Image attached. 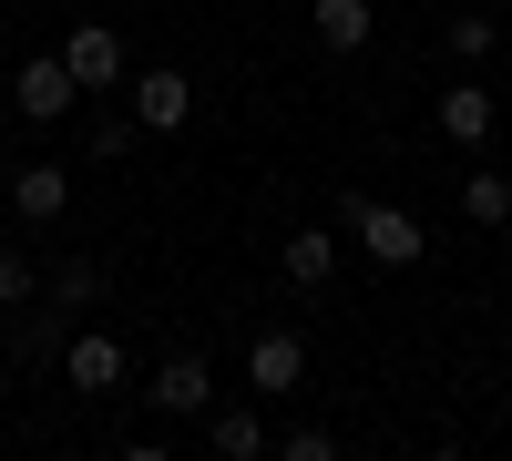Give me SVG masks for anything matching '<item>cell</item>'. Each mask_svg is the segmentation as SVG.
<instances>
[{"mask_svg":"<svg viewBox=\"0 0 512 461\" xmlns=\"http://www.w3.org/2000/svg\"><path fill=\"white\" fill-rule=\"evenodd\" d=\"M31 298H41V267L21 246H0V308H31Z\"/></svg>","mask_w":512,"mask_h":461,"instance_id":"d6986e66","label":"cell"},{"mask_svg":"<svg viewBox=\"0 0 512 461\" xmlns=\"http://www.w3.org/2000/svg\"><path fill=\"white\" fill-rule=\"evenodd\" d=\"M123 461H175V451H164V441H134V451H123Z\"/></svg>","mask_w":512,"mask_h":461,"instance_id":"ffe728a7","label":"cell"},{"mask_svg":"<svg viewBox=\"0 0 512 461\" xmlns=\"http://www.w3.org/2000/svg\"><path fill=\"white\" fill-rule=\"evenodd\" d=\"M123 103H134L144 134H185V113H195V93H185V72H175V62L134 72V82H123Z\"/></svg>","mask_w":512,"mask_h":461,"instance_id":"277c9868","label":"cell"},{"mask_svg":"<svg viewBox=\"0 0 512 461\" xmlns=\"http://www.w3.org/2000/svg\"><path fill=\"white\" fill-rule=\"evenodd\" d=\"M154 410H175V421H205V410H216V369H205V349H175L154 369Z\"/></svg>","mask_w":512,"mask_h":461,"instance_id":"5b68a950","label":"cell"},{"mask_svg":"<svg viewBox=\"0 0 512 461\" xmlns=\"http://www.w3.org/2000/svg\"><path fill=\"white\" fill-rule=\"evenodd\" d=\"M277 461H338V431L328 421H297V431H277Z\"/></svg>","mask_w":512,"mask_h":461,"instance_id":"ac0fdd59","label":"cell"},{"mask_svg":"<svg viewBox=\"0 0 512 461\" xmlns=\"http://www.w3.org/2000/svg\"><path fill=\"white\" fill-rule=\"evenodd\" d=\"M461 216H472V226H512V175L472 164V175H461Z\"/></svg>","mask_w":512,"mask_h":461,"instance_id":"9a60e30c","label":"cell"},{"mask_svg":"<svg viewBox=\"0 0 512 461\" xmlns=\"http://www.w3.org/2000/svg\"><path fill=\"white\" fill-rule=\"evenodd\" d=\"M246 380L267 390V400H287L297 380H308V339H297V328H267V339H246Z\"/></svg>","mask_w":512,"mask_h":461,"instance_id":"52a82bcc","label":"cell"},{"mask_svg":"<svg viewBox=\"0 0 512 461\" xmlns=\"http://www.w3.org/2000/svg\"><path fill=\"white\" fill-rule=\"evenodd\" d=\"M441 134L451 144H482L492 134V93H482V82H451V93H441Z\"/></svg>","mask_w":512,"mask_h":461,"instance_id":"5bb4252c","label":"cell"},{"mask_svg":"<svg viewBox=\"0 0 512 461\" xmlns=\"http://www.w3.org/2000/svg\"><path fill=\"white\" fill-rule=\"evenodd\" d=\"M277 277H287V287H328V277H338V226H297V236L277 246Z\"/></svg>","mask_w":512,"mask_h":461,"instance_id":"30bf717a","label":"cell"},{"mask_svg":"<svg viewBox=\"0 0 512 461\" xmlns=\"http://www.w3.org/2000/svg\"><path fill=\"white\" fill-rule=\"evenodd\" d=\"M451 52H461V62H492V52H502V21H492V11H451Z\"/></svg>","mask_w":512,"mask_h":461,"instance_id":"2e32d148","label":"cell"},{"mask_svg":"<svg viewBox=\"0 0 512 461\" xmlns=\"http://www.w3.org/2000/svg\"><path fill=\"white\" fill-rule=\"evenodd\" d=\"M205 441H216V461H267V410H205Z\"/></svg>","mask_w":512,"mask_h":461,"instance_id":"4fadbf2b","label":"cell"},{"mask_svg":"<svg viewBox=\"0 0 512 461\" xmlns=\"http://www.w3.org/2000/svg\"><path fill=\"white\" fill-rule=\"evenodd\" d=\"M62 72L82 82V93H123V82H134V62H123V31L113 21H72V41H62Z\"/></svg>","mask_w":512,"mask_h":461,"instance_id":"7a4b0ae2","label":"cell"},{"mask_svg":"<svg viewBox=\"0 0 512 461\" xmlns=\"http://www.w3.org/2000/svg\"><path fill=\"white\" fill-rule=\"evenodd\" d=\"M41 298H52V308H72V318H93V308L113 298V267H103V257H52Z\"/></svg>","mask_w":512,"mask_h":461,"instance_id":"ba28073f","label":"cell"},{"mask_svg":"<svg viewBox=\"0 0 512 461\" xmlns=\"http://www.w3.org/2000/svg\"><path fill=\"white\" fill-rule=\"evenodd\" d=\"M72 93H82V82L62 72V52L21 62V123H62V113H72Z\"/></svg>","mask_w":512,"mask_h":461,"instance_id":"9c48e42d","label":"cell"},{"mask_svg":"<svg viewBox=\"0 0 512 461\" xmlns=\"http://www.w3.org/2000/svg\"><path fill=\"white\" fill-rule=\"evenodd\" d=\"M308 31L328 41V52H369L379 11H369V0H308Z\"/></svg>","mask_w":512,"mask_h":461,"instance_id":"8fae6325","label":"cell"},{"mask_svg":"<svg viewBox=\"0 0 512 461\" xmlns=\"http://www.w3.org/2000/svg\"><path fill=\"white\" fill-rule=\"evenodd\" d=\"M62 461H93V451H62Z\"/></svg>","mask_w":512,"mask_h":461,"instance_id":"7402d4cb","label":"cell"},{"mask_svg":"<svg viewBox=\"0 0 512 461\" xmlns=\"http://www.w3.org/2000/svg\"><path fill=\"white\" fill-rule=\"evenodd\" d=\"M72 308H52V298H41V308H21V328H11V349H0V359H11V369H62V339H72Z\"/></svg>","mask_w":512,"mask_h":461,"instance_id":"8992f818","label":"cell"},{"mask_svg":"<svg viewBox=\"0 0 512 461\" xmlns=\"http://www.w3.org/2000/svg\"><path fill=\"white\" fill-rule=\"evenodd\" d=\"M11 205H21V226H52L62 205H72V175H62V164H21V175H11Z\"/></svg>","mask_w":512,"mask_h":461,"instance_id":"7c38bea8","label":"cell"},{"mask_svg":"<svg viewBox=\"0 0 512 461\" xmlns=\"http://www.w3.org/2000/svg\"><path fill=\"white\" fill-rule=\"evenodd\" d=\"M431 461H472V451H461V441H441V451H431Z\"/></svg>","mask_w":512,"mask_h":461,"instance_id":"44dd1931","label":"cell"},{"mask_svg":"<svg viewBox=\"0 0 512 461\" xmlns=\"http://www.w3.org/2000/svg\"><path fill=\"white\" fill-rule=\"evenodd\" d=\"M338 226L359 236V257H369V267H420V257H431V226H420L410 205H379V195H338Z\"/></svg>","mask_w":512,"mask_h":461,"instance_id":"6da1fadb","label":"cell"},{"mask_svg":"<svg viewBox=\"0 0 512 461\" xmlns=\"http://www.w3.org/2000/svg\"><path fill=\"white\" fill-rule=\"evenodd\" d=\"M134 144H144V123H134V113H93V164H123Z\"/></svg>","mask_w":512,"mask_h":461,"instance_id":"e0dca14e","label":"cell"},{"mask_svg":"<svg viewBox=\"0 0 512 461\" xmlns=\"http://www.w3.org/2000/svg\"><path fill=\"white\" fill-rule=\"evenodd\" d=\"M62 380H72L82 400H113L123 380H134V359H123L113 328H72V339H62Z\"/></svg>","mask_w":512,"mask_h":461,"instance_id":"3957f363","label":"cell"}]
</instances>
